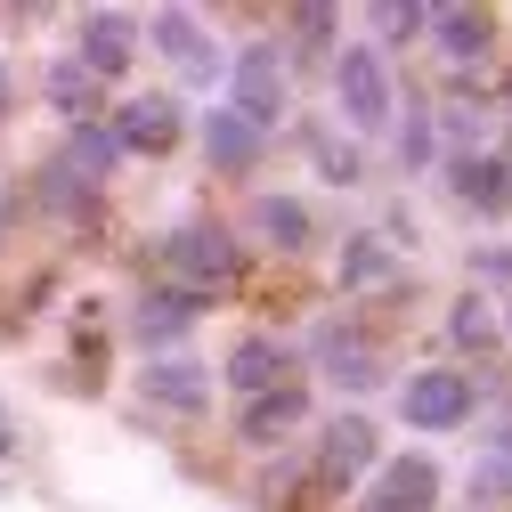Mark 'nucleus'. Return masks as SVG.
<instances>
[{
    "label": "nucleus",
    "instance_id": "7ed1b4c3",
    "mask_svg": "<svg viewBox=\"0 0 512 512\" xmlns=\"http://www.w3.org/2000/svg\"><path fill=\"white\" fill-rule=\"evenodd\" d=\"M472 407H480V382L464 374V366H423V374H407L399 382V415H407V431H464L472 423Z\"/></svg>",
    "mask_w": 512,
    "mask_h": 512
},
{
    "label": "nucleus",
    "instance_id": "5701e85b",
    "mask_svg": "<svg viewBox=\"0 0 512 512\" xmlns=\"http://www.w3.org/2000/svg\"><path fill=\"white\" fill-rule=\"evenodd\" d=\"M114 163H122V147H114L106 122H74V139H66V171H82V187H98Z\"/></svg>",
    "mask_w": 512,
    "mask_h": 512
},
{
    "label": "nucleus",
    "instance_id": "f8f14e48",
    "mask_svg": "<svg viewBox=\"0 0 512 512\" xmlns=\"http://www.w3.org/2000/svg\"><path fill=\"white\" fill-rule=\"evenodd\" d=\"M447 196L480 220H504L512 212V171L496 155H447Z\"/></svg>",
    "mask_w": 512,
    "mask_h": 512
},
{
    "label": "nucleus",
    "instance_id": "a211bd4d",
    "mask_svg": "<svg viewBox=\"0 0 512 512\" xmlns=\"http://www.w3.org/2000/svg\"><path fill=\"white\" fill-rule=\"evenodd\" d=\"M41 98H49V114H66V122H106V82H90L74 57H49Z\"/></svg>",
    "mask_w": 512,
    "mask_h": 512
},
{
    "label": "nucleus",
    "instance_id": "412c9836",
    "mask_svg": "<svg viewBox=\"0 0 512 512\" xmlns=\"http://www.w3.org/2000/svg\"><path fill=\"white\" fill-rule=\"evenodd\" d=\"M277 49H293V57H326V49H342V17H334V9H285ZM293 57H285V66H293Z\"/></svg>",
    "mask_w": 512,
    "mask_h": 512
},
{
    "label": "nucleus",
    "instance_id": "cd10ccee",
    "mask_svg": "<svg viewBox=\"0 0 512 512\" xmlns=\"http://www.w3.org/2000/svg\"><path fill=\"white\" fill-rule=\"evenodd\" d=\"M187 82H196V90H204V82H220V41H212V49L196 57V66H187Z\"/></svg>",
    "mask_w": 512,
    "mask_h": 512
},
{
    "label": "nucleus",
    "instance_id": "7c9ffc66",
    "mask_svg": "<svg viewBox=\"0 0 512 512\" xmlns=\"http://www.w3.org/2000/svg\"><path fill=\"white\" fill-rule=\"evenodd\" d=\"M496 106H504V114H512V74H504V82H496Z\"/></svg>",
    "mask_w": 512,
    "mask_h": 512
},
{
    "label": "nucleus",
    "instance_id": "6ab92c4d",
    "mask_svg": "<svg viewBox=\"0 0 512 512\" xmlns=\"http://www.w3.org/2000/svg\"><path fill=\"white\" fill-rule=\"evenodd\" d=\"M139 41H147V49H163L171 66H196V57L212 49V33H204V17H196V9H155V17L139 25Z\"/></svg>",
    "mask_w": 512,
    "mask_h": 512
},
{
    "label": "nucleus",
    "instance_id": "f3484780",
    "mask_svg": "<svg viewBox=\"0 0 512 512\" xmlns=\"http://www.w3.org/2000/svg\"><path fill=\"white\" fill-rule=\"evenodd\" d=\"M252 236L269 252H309L317 244V212L301 196H252Z\"/></svg>",
    "mask_w": 512,
    "mask_h": 512
},
{
    "label": "nucleus",
    "instance_id": "dca6fc26",
    "mask_svg": "<svg viewBox=\"0 0 512 512\" xmlns=\"http://www.w3.org/2000/svg\"><path fill=\"white\" fill-rule=\"evenodd\" d=\"M204 163L228 171V179H244L252 163H261V131H252L236 106H212V114H204Z\"/></svg>",
    "mask_w": 512,
    "mask_h": 512
},
{
    "label": "nucleus",
    "instance_id": "2f4dec72",
    "mask_svg": "<svg viewBox=\"0 0 512 512\" xmlns=\"http://www.w3.org/2000/svg\"><path fill=\"white\" fill-rule=\"evenodd\" d=\"M496 309H504V317H496V334H512V301H496Z\"/></svg>",
    "mask_w": 512,
    "mask_h": 512
},
{
    "label": "nucleus",
    "instance_id": "bb28decb",
    "mask_svg": "<svg viewBox=\"0 0 512 512\" xmlns=\"http://www.w3.org/2000/svg\"><path fill=\"white\" fill-rule=\"evenodd\" d=\"M464 496H472L480 512H496V496H512V464H504V456H480V472L464 480Z\"/></svg>",
    "mask_w": 512,
    "mask_h": 512
},
{
    "label": "nucleus",
    "instance_id": "b1692460",
    "mask_svg": "<svg viewBox=\"0 0 512 512\" xmlns=\"http://www.w3.org/2000/svg\"><path fill=\"white\" fill-rule=\"evenodd\" d=\"M301 147H309V163L326 171L334 187H366V155H358V147H342L334 131H317V122H309V131H301Z\"/></svg>",
    "mask_w": 512,
    "mask_h": 512
},
{
    "label": "nucleus",
    "instance_id": "39448f33",
    "mask_svg": "<svg viewBox=\"0 0 512 512\" xmlns=\"http://www.w3.org/2000/svg\"><path fill=\"white\" fill-rule=\"evenodd\" d=\"M147 41H139V17L131 9H82L74 17V66L90 74V82H114V74H131V57H139Z\"/></svg>",
    "mask_w": 512,
    "mask_h": 512
},
{
    "label": "nucleus",
    "instance_id": "0eeeda50",
    "mask_svg": "<svg viewBox=\"0 0 512 512\" xmlns=\"http://www.w3.org/2000/svg\"><path fill=\"white\" fill-rule=\"evenodd\" d=\"M374 464H382V439H374L366 415H334L326 431H317V488H326V496H342V488L366 480Z\"/></svg>",
    "mask_w": 512,
    "mask_h": 512
},
{
    "label": "nucleus",
    "instance_id": "9d476101",
    "mask_svg": "<svg viewBox=\"0 0 512 512\" xmlns=\"http://www.w3.org/2000/svg\"><path fill=\"white\" fill-rule=\"evenodd\" d=\"M220 382H228L236 399H261V391H277V382H301V374H293V350H285L277 334H244V342L228 350Z\"/></svg>",
    "mask_w": 512,
    "mask_h": 512
},
{
    "label": "nucleus",
    "instance_id": "9b49d317",
    "mask_svg": "<svg viewBox=\"0 0 512 512\" xmlns=\"http://www.w3.org/2000/svg\"><path fill=\"white\" fill-rule=\"evenodd\" d=\"M106 131L122 155H171L179 147V98H131V106H114Z\"/></svg>",
    "mask_w": 512,
    "mask_h": 512
},
{
    "label": "nucleus",
    "instance_id": "c85d7f7f",
    "mask_svg": "<svg viewBox=\"0 0 512 512\" xmlns=\"http://www.w3.org/2000/svg\"><path fill=\"white\" fill-rule=\"evenodd\" d=\"M17 106V74H9V57H0V114Z\"/></svg>",
    "mask_w": 512,
    "mask_h": 512
},
{
    "label": "nucleus",
    "instance_id": "20e7f679",
    "mask_svg": "<svg viewBox=\"0 0 512 512\" xmlns=\"http://www.w3.org/2000/svg\"><path fill=\"white\" fill-rule=\"evenodd\" d=\"M236 269H244V244H236L220 220H187V228H171V236H163V277H179V285L220 293Z\"/></svg>",
    "mask_w": 512,
    "mask_h": 512
},
{
    "label": "nucleus",
    "instance_id": "ddd939ff",
    "mask_svg": "<svg viewBox=\"0 0 512 512\" xmlns=\"http://www.w3.org/2000/svg\"><path fill=\"white\" fill-rule=\"evenodd\" d=\"M423 41L447 57V66H480V57L496 49V17H488V9H431Z\"/></svg>",
    "mask_w": 512,
    "mask_h": 512
},
{
    "label": "nucleus",
    "instance_id": "a878e982",
    "mask_svg": "<svg viewBox=\"0 0 512 512\" xmlns=\"http://www.w3.org/2000/svg\"><path fill=\"white\" fill-rule=\"evenodd\" d=\"M480 285H496L512 301V244H472V293Z\"/></svg>",
    "mask_w": 512,
    "mask_h": 512
},
{
    "label": "nucleus",
    "instance_id": "4468645a",
    "mask_svg": "<svg viewBox=\"0 0 512 512\" xmlns=\"http://www.w3.org/2000/svg\"><path fill=\"white\" fill-rule=\"evenodd\" d=\"M139 391H147V407H171V415H204V407H212V374H204V366H187V358H147Z\"/></svg>",
    "mask_w": 512,
    "mask_h": 512
},
{
    "label": "nucleus",
    "instance_id": "473e14b6",
    "mask_svg": "<svg viewBox=\"0 0 512 512\" xmlns=\"http://www.w3.org/2000/svg\"><path fill=\"white\" fill-rule=\"evenodd\" d=\"M496 512H512V504H496Z\"/></svg>",
    "mask_w": 512,
    "mask_h": 512
},
{
    "label": "nucleus",
    "instance_id": "f257e3e1",
    "mask_svg": "<svg viewBox=\"0 0 512 512\" xmlns=\"http://www.w3.org/2000/svg\"><path fill=\"white\" fill-rule=\"evenodd\" d=\"M334 106L358 139H382L391 131V114H399V82L391 66H382V49L374 41H342L334 49Z\"/></svg>",
    "mask_w": 512,
    "mask_h": 512
},
{
    "label": "nucleus",
    "instance_id": "f03ea898",
    "mask_svg": "<svg viewBox=\"0 0 512 512\" xmlns=\"http://www.w3.org/2000/svg\"><path fill=\"white\" fill-rule=\"evenodd\" d=\"M228 106L252 122V131H277L285 122V106H293V66H285V49H277V33L269 41H244L236 49V66H228Z\"/></svg>",
    "mask_w": 512,
    "mask_h": 512
},
{
    "label": "nucleus",
    "instance_id": "c756f323",
    "mask_svg": "<svg viewBox=\"0 0 512 512\" xmlns=\"http://www.w3.org/2000/svg\"><path fill=\"white\" fill-rule=\"evenodd\" d=\"M0 456H17V431H9V407H0Z\"/></svg>",
    "mask_w": 512,
    "mask_h": 512
},
{
    "label": "nucleus",
    "instance_id": "aec40b11",
    "mask_svg": "<svg viewBox=\"0 0 512 512\" xmlns=\"http://www.w3.org/2000/svg\"><path fill=\"white\" fill-rule=\"evenodd\" d=\"M391 155H399V171H431V163H439V122H431V106H399V114H391Z\"/></svg>",
    "mask_w": 512,
    "mask_h": 512
},
{
    "label": "nucleus",
    "instance_id": "4be33fe9",
    "mask_svg": "<svg viewBox=\"0 0 512 512\" xmlns=\"http://www.w3.org/2000/svg\"><path fill=\"white\" fill-rule=\"evenodd\" d=\"M447 342L456 350H496L504 334H496V301L488 293H456L447 301Z\"/></svg>",
    "mask_w": 512,
    "mask_h": 512
},
{
    "label": "nucleus",
    "instance_id": "2eb2a0df",
    "mask_svg": "<svg viewBox=\"0 0 512 512\" xmlns=\"http://www.w3.org/2000/svg\"><path fill=\"white\" fill-rule=\"evenodd\" d=\"M334 277H342V293H382V285H399V244H382L374 228L342 236V252H334Z\"/></svg>",
    "mask_w": 512,
    "mask_h": 512
},
{
    "label": "nucleus",
    "instance_id": "6e6552de",
    "mask_svg": "<svg viewBox=\"0 0 512 512\" xmlns=\"http://www.w3.org/2000/svg\"><path fill=\"white\" fill-rule=\"evenodd\" d=\"M301 423H309V382H277V391H261V399H244V407H236V439L252 447V456L285 447Z\"/></svg>",
    "mask_w": 512,
    "mask_h": 512
},
{
    "label": "nucleus",
    "instance_id": "423d86ee",
    "mask_svg": "<svg viewBox=\"0 0 512 512\" xmlns=\"http://www.w3.org/2000/svg\"><path fill=\"white\" fill-rule=\"evenodd\" d=\"M358 512H439V464L423 456V447L415 456H382L366 496H358Z\"/></svg>",
    "mask_w": 512,
    "mask_h": 512
},
{
    "label": "nucleus",
    "instance_id": "1a4fd4ad",
    "mask_svg": "<svg viewBox=\"0 0 512 512\" xmlns=\"http://www.w3.org/2000/svg\"><path fill=\"white\" fill-rule=\"evenodd\" d=\"M212 309V293L204 285H179V277H155L147 293H139V342L147 350H163V342H179L196 317Z\"/></svg>",
    "mask_w": 512,
    "mask_h": 512
},
{
    "label": "nucleus",
    "instance_id": "393cba45",
    "mask_svg": "<svg viewBox=\"0 0 512 512\" xmlns=\"http://www.w3.org/2000/svg\"><path fill=\"white\" fill-rule=\"evenodd\" d=\"M366 25H374L382 41H423L431 9H415V0H374V9H366ZM382 41H374V49H382Z\"/></svg>",
    "mask_w": 512,
    "mask_h": 512
}]
</instances>
